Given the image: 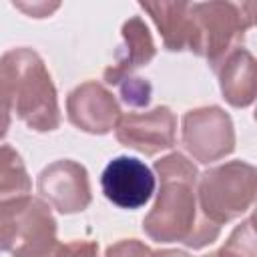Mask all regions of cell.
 I'll return each instance as SVG.
<instances>
[{
	"label": "cell",
	"instance_id": "6da1fadb",
	"mask_svg": "<svg viewBox=\"0 0 257 257\" xmlns=\"http://www.w3.org/2000/svg\"><path fill=\"white\" fill-rule=\"evenodd\" d=\"M155 179L159 191L151 211L143 219L147 237L159 243H183L189 249L211 245L221 227L205 219L197 203L199 171L183 153H169L155 161Z\"/></svg>",
	"mask_w": 257,
	"mask_h": 257
},
{
	"label": "cell",
	"instance_id": "7a4b0ae2",
	"mask_svg": "<svg viewBox=\"0 0 257 257\" xmlns=\"http://www.w3.org/2000/svg\"><path fill=\"white\" fill-rule=\"evenodd\" d=\"M0 100L28 128L56 131L62 122L56 86L44 58L28 48H12L0 56Z\"/></svg>",
	"mask_w": 257,
	"mask_h": 257
},
{
	"label": "cell",
	"instance_id": "3957f363",
	"mask_svg": "<svg viewBox=\"0 0 257 257\" xmlns=\"http://www.w3.org/2000/svg\"><path fill=\"white\" fill-rule=\"evenodd\" d=\"M195 36L191 52L205 58L215 70L253 26L255 2H197L191 4Z\"/></svg>",
	"mask_w": 257,
	"mask_h": 257
},
{
	"label": "cell",
	"instance_id": "277c9868",
	"mask_svg": "<svg viewBox=\"0 0 257 257\" xmlns=\"http://www.w3.org/2000/svg\"><path fill=\"white\" fill-rule=\"evenodd\" d=\"M257 171L245 161L211 167L197 179V203L205 219L225 225L245 215L255 201Z\"/></svg>",
	"mask_w": 257,
	"mask_h": 257
},
{
	"label": "cell",
	"instance_id": "5b68a950",
	"mask_svg": "<svg viewBox=\"0 0 257 257\" xmlns=\"http://www.w3.org/2000/svg\"><path fill=\"white\" fill-rule=\"evenodd\" d=\"M181 141L185 151L199 163L209 165L225 159L235 149V128L231 116L221 106L191 108L183 116Z\"/></svg>",
	"mask_w": 257,
	"mask_h": 257
},
{
	"label": "cell",
	"instance_id": "8992f818",
	"mask_svg": "<svg viewBox=\"0 0 257 257\" xmlns=\"http://www.w3.org/2000/svg\"><path fill=\"white\" fill-rule=\"evenodd\" d=\"M36 189L40 199L62 215L80 213L92 201L88 171L72 159H60L44 167L38 175Z\"/></svg>",
	"mask_w": 257,
	"mask_h": 257
},
{
	"label": "cell",
	"instance_id": "52a82bcc",
	"mask_svg": "<svg viewBox=\"0 0 257 257\" xmlns=\"http://www.w3.org/2000/svg\"><path fill=\"white\" fill-rule=\"evenodd\" d=\"M114 137L126 149L153 157L175 147L177 116L169 106H155L145 112H124L114 126Z\"/></svg>",
	"mask_w": 257,
	"mask_h": 257
},
{
	"label": "cell",
	"instance_id": "ba28073f",
	"mask_svg": "<svg viewBox=\"0 0 257 257\" xmlns=\"http://www.w3.org/2000/svg\"><path fill=\"white\" fill-rule=\"evenodd\" d=\"M120 114L116 96L96 80L80 82L66 96V116L82 133L106 135L116 126Z\"/></svg>",
	"mask_w": 257,
	"mask_h": 257
},
{
	"label": "cell",
	"instance_id": "9c48e42d",
	"mask_svg": "<svg viewBox=\"0 0 257 257\" xmlns=\"http://www.w3.org/2000/svg\"><path fill=\"white\" fill-rule=\"evenodd\" d=\"M104 197L120 209H139L147 205L155 193V173L135 157H114L100 175Z\"/></svg>",
	"mask_w": 257,
	"mask_h": 257
},
{
	"label": "cell",
	"instance_id": "30bf717a",
	"mask_svg": "<svg viewBox=\"0 0 257 257\" xmlns=\"http://www.w3.org/2000/svg\"><path fill=\"white\" fill-rule=\"evenodd\" d=\"M56 239V219L38 197H26L16 213L14 239L8 249L12 257H44Z\"/></svg>",
	"mask_w": 257,
	"mask_h": 257
},
{
	"label": "cell",
	"instance_id": "8fae6325",
	"mask_svg": "<svg viewBox=\"0 0 257 257\" xmlns=\"http://www.w3.org/2000/svg\"><path fill=\"white\" fill-rule=\"evenodd\" d=\"M120 34H122V44L116 50V58L110 66L104 68V74H102L104 82L114 86L124 78L133 76L137 68L147 66L157 54L151 30L141 16L128 18L122 24Z\"/></svg>",
	"mask_w": 257,
	"mask_h": 257
},
{
	"label": "cell",
	"instance_id": "7c38bea8",
	"mask_svg": "<svg viewBox=\"0 0 257 257\" xmlns=\"http://www.w3.org/2000/svg\"><path fill=\"white\" fill-rule=\"evenodd\" d=\"M219 76V88L223 98L235 106L245 108L253 104L257 94V64L249 50L235 48L217 68Z\"/></svg>",
	"mask_w": 257,
	"mask_h": 257
},
{
	"label": "cell",
	"instance_id": "4fadbf2b",
	"mask_svg": "<svg viewBox=\"0 0 257 257\" xmlns=\"http://www.w3.org/2000/svg\"><path fill=\"white\" fill-rule=\"evenodd\" d=\"M141 10H145L155 22L163 46L171 52L191 50L195 36V22L191 4L183 2H141Z\"/></svg>",
	"mask_w": 257,
	"mask_h": 257
},
{
	"label": "cell",
	"instance_id": "5bb4252c",
	"mask_svg": "<svg viewBox=\"0 0 257 257\" xmlns=\"http://www.w3.org/2000/svg\"><path fill=\"white\" fill-rule=\"evenodd\" d=\"M32 181L20 153L10 145H0V201H20L30 197Z\"/></svg>",
	"mask_w": 257,
	"mask_h": 257
},
{
	"label": "cell",
	"instance_id": "9a60e30c",
	"mask_svg": "<svg viewBox=\"0 0 257 257\" xmlns=\"http://www.w3.org/2000/svg\"><path fill=\"white\" fill-rule=\"evenodd\" d=\"M215 257H257L255 249V231H253V217L245 219L241 225H237L227 241L213 251Z\"/></svg>",
	"mask_w": 257,
	"mask_h": 257
},
{
	"label": "cell",
	"instance_id": "2e32d148",
	"mask_svg": "<svg viewBox=\"0 0 257 257\" xmlns=\"http://www.w3.org/2000/svg\"><path fill=\"white\" fill-rule=\"evenodd\" d=\"M118 92H120V100L128 106H147L151 102V94H153V86L149 80L139 78V76H128L122 82L116 84Z\"/></svg>",
	"mask_w": 257,
	"mask_h": 257
},
{
	"label": "cell",
	"instance_id": "e0dca14e",
	"mask_svg": "<svg viewBox=\"0 0 257 257\" xmlns=\"http://www.w3.org/2000/svg\"><path fill=\"white\" fill-rule=\"evenodd\" d=\"M22 201L24 199L10 201V203L0 201V251H8L12 245L14 229H16V213H18Z\"/></svg>",
	"mask_w": 257,
	"mask_h": 257
},
{
	"label": "cell",
	"instance_id": "ac0fdd59",
	"mask_svg": "<svg viewBox=\"0 0 257 257\" xmlns=\"http://www.w3.org/2000/svg\"><path fill=\"white\" fill-rule=\"evenodd\" d=\"M44 257H98V245L86 239L56 243Z\"/></svg>",
	"mask_w": 257,
	"mask_h": 257
},
{
	"label": "cell",
	"instance_id": "d6986e66",
	"mask_svg": "<svg viewBox=\"0 0 257 257\" xmlns=\"http://www.w3.org/2000/svg\"><path fill=\"white\" fill-rule=\"evenodd\" d=\"M151 247L139 239H120L106 247L104 257H151Z\"/></svg>",
	"mask_w": 257,
	"mask_h": 257
},
{
	"label": "cell",
	"instance_id": "ffe728a7",
	"mask_svg": "<svg viewBox=\"0 0 257 257\" xmlns=\"http://www.w3.org/2000/svg\"><path fill=\"white\" fill-rule=\"evenodd\" d=\"M14 6L16 8H20L22 12H26L28 16H34V18H44V16H48L50 12H54L60 4H46V2H42V4H16L14 2Z\"/></svg>",
	"mask_w": 257,
	"mask_h": 257
},
{
	"label": "cell",
	"instance_id": "44dd1931",
	"mask_svg": "<svg viewBox=\"0 0 257 257\" xmlns=\"http://www.w3.org/2000/svg\"><path fill=\"white\" fill-rule=\"evenodd\" d=\"M8 128H10V110H8L6 104L0 100V141L6 137Z\"/></svg>",
	"mask_w": 257,
	"mask_h": 257
},
{
	"label": "cell",
	"instance_id": "7402d4cb",
	"mask_svg": "<svg viewBox=\"0 0 257 257\" xmlns=\"http://www.w3.org/2000/svg\"><path fill=\"white\" fill-rule=\"evenodd\" d=\"M151 257H191V255L179 249H161V251H153Z\"/></svg>",
	"mask_w": 257,
	"mask_h": 257
},
{
	"label": "cell",
	"instance_id": "603a6c76",
	"mask_svg": "<svg viewBox=\"0 0 257 257\" xmlns=\"http://www.w3.org/2000/svg\"><path fill=\"white\" fill-rule=\"evenodd\" d=\"M203 257H215V255H213V251H211V253H207V255H203Z\"/></svg>",
	"mask_w": 257,
	"mask_h": 257
}]
</instances>
